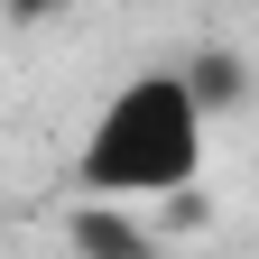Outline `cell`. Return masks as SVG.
I'll return each instance as SVG.
<instances>
[{
  "mask_svg": "<svg viewBox=\"0 0 259 259\" xmlns=\"http://www.w3.org/2000/svg\"><path fill=\"white\" fill-rule=\"evenodd\" d=\"M213 157V111L194 102L185 65H148L102 93L74 148V194H111V204H176L204 185Z\"/></svg>",
  "mask_w": 259,
  "mask_h": 259,
  "instance_id": "6da1fadb",
  "label": "cell"
},
{
  "mask_svg": "<svg viewBox=\"0 0 259 259\" xmlns=\"http://www.w3.org/2000/svg\"><path fill=\"white\" fill-rule=\"evenodd\" d=\"M65 241H74V250H93V259H148V232L130 222V204H111V194H74Z\"/></svg>",
  "mask_w": 259,
  "mask_h": 259,
  "instance_id": "7a4b0ae2",
  "label": "cell"
},
{
  "mask_svg": "<svg viewBox=\"0 0 259 259\" xmlns=\"http://www.w3.org/2000/svg\"><path fill=\"white\" fill-rule=\"evenodd\" d=\"M185 83H194V102H204L213 120H222V111H241V93H250L241 56H194V65H185Z\"/></svg>",
  "mask_w": 259,
  "mask_h": 259,
  "instance_id": "3957f363",
  "label": "cell"
}]
</instances>
